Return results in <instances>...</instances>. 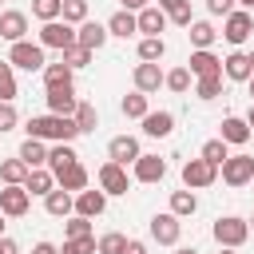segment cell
<instances>
[{"instance_id":"cell-52","label":"cell","mask_w":254,"mask_h":254,"mask_svg":"<svg viewBox=\"0 0 254 254\" xmlns=\"http://www.w3.org/2000/svg\"><path fill=\"white\" fill-rule=\"evenodd\" d=\"M0 254H20V246L12 238H0Z\"/></svg>"},{"instance_id":"cell-38","label":"cell","mask_w":254,"mask_h":254,"mask_svg":"<svg viewBox=\"0 0 254 254\" xmlns=\"http://www.w3.org/2000/svg\"><path fill=\"white\" fill-rule=\"evenodd\" d=\"M194 95H198V99H218V95H222V75L198 79V83H194Z\"/></svg>"},{"instance_id":"cell-26","label":"cell","mask_w":254,"mask_h":254,"mask_svg":"<svg viewBox=\"0 0 254 254\" xmlns=\"http://www.w3.org/2000/svg\"><path fill=\"white\" fill-rule=\"evenodd\" d=\"M107 32H111V36H123V40H127V36H135V32H139V20H135V12L119 8V12L107 20Z\"/></svg>"},{"instance_id":"cell-32","label":"cell","mask_w":254,"mask_h":254,"mask_svg":"<svg viewBox=\"0 0 254 254\" xmlns=\"http://www.w3.org/2000/svg\"><path fill=\"white\" fill-rule=\"evenodd\" d=\"M187 32H190V44H194V52H202V48H210V44L218 40V32H214V28L206 24V20H194V24L187 28Z\"/></svg>"},{"instance_id":"cell-50","label":"cell","mask_w":254,"mask_h":254,"mask_svg":"<svg viewBox=\"0 0 254 254\" xmlns=\"http://www.w3.org/2000/svg\"><path fill=\"white\" fill-rule=\"evenodd\" d=\"M123 254H147V246H143V242H139V238H131V242H127V250H123Z\"/></svg>"},{"instance_id":"cell-23","label":"cell","mask_w":254,"mask_h":254,"mask_svg":"<svg viewBox=\"0 0 254 254\" xmlns=\"http://www.w3.org/2000/svg\"><path fill=\"white\" fill-rule=\"evenodd\" d=\"M75 163H79V155L71 151V143H56V147L48 151V171H52V175H64V171L75 167Z\"/></svg>"},{"instance_id":"cell-36","label":"cell","mask_w":254,"mask_h":254,"mask_svg":"<svg viewBox=\"0 0 254 254\" xmlns=\"http://www.w3.org/2000/svg\"><path fill=\"white\" fill-rule=\"evenodd\" d=\"M32 12H36L44 24H52V20L64 16V0H32Z\"/></svg>"},{"instance_id":"cell-41","label":"cell","mask_w":254,"mask_h":254,"mask_svg":"<svg viewBox=\"0 0 254 254\" xmlns=\"http://www.w3.org/2000/svg\"><path fill=\"white\" fill-rule=\"evenodd\" d=\"M123 250H127V238L119 230H111V234L99 238V254H123Z\"/></svg>"},{"instance_id":"cell-12","label":"cell","mask_w":254,"mask_h":254,"mask_svg":"<svg viewBox=\"0 0 254 254\" xmlns=\"http://www.w3.org/2000/svg\"><path fill=\"white\" fill-rule=\"evenodd\" d=\"M107 36H111V32H107L103 24H95V20H83V24L75 28V44L87 48V52H99V48L107 44Z\"/></svg>"},{"instance_id":"cell-3","label":"cell","mask_w":254,"mask_h":254,"mask_svg":"<svg viewBox=\"0 0 254 254\" xmlns=\"http://www.w3.org/2000/svg\"><path fill=\"white\" fill-rule=\"evenodd\" d=\"M40 48H56V52H67L75 48V28L67 20H52L40 28Z\"/></svg>"},{"instance_id":"cell-8","label":"cell","mask_w":254,"mask_h":254,"mask_svg":"<svg viewBox=\"0 0 254 254\" xmlns=\"http://www.w3.org/2000/svg\"><path fill=\"white\" fill-rule=\"evenodd\" d=\"M179 234H183V222H179L171 210L151 218V238H155L159 246H175V242H179Z\"/></svg>"},{"instance_id":"cell-5","label":"cell","mask_w":254,"mask_h":254,"mask_svg":"<svg viewBox=\"0 0 254 254\" xmlns=\"http://www.w3.org/2000/svg\"><path fill=\"white\" fill-rule=\"evenodd\" d=\"M214 179H218V167H214V163H206L202 155H198V159H187V163H183V187H187V190L210 187Z\"/></svg>"},{"instance_id":"cell-45","label":"cell","mask_w":254,"mask_h":254,"mask_svg":"<svg viewBox=\"0 0 254 254\" xmlns=\"http://www.w3.org/2000/svg\"><path fill=\"white\" fill-rule=\"evenodd\" d=\"M60 254H99V242L95 238H79V242H64Z\"/></svg>"},{"instance_id":"cell-42","label":"cell","mask_w":254,"mask_h":254,"mask_svg":"<svg viewBox=\"0 0 254 254\" xmlns=\"http://www.w3.org/2000/svg\"><path fill=\"white\" fill-rule=\"evenodd\" d=\"M64 20L67 24H83L87 20V0H64Z\"/></svg>"},{"instance_id":"cell-47","label":"cell","mask_w":254,"mask_h":254,"mask_svg":"<svg viewBox=\"0 0 254 254\" xmlns=\"http://www.w3.org/2000/svg\"><path fill=\"white\" fill-rule=\"evenodd\" d=\"M234 4H238V0H206V12H210V16H230Z\"/></svg>"},{"instance_id":"cell-18","label":"cell","mask_w":254,"mask_h":254,"mask_svg":"<svg viewBox=\"0 0 254 254\" xmlns=\"http://www.w3.org/2000/svg\"><path fill=\"white\" fill-rule=\"evenodd\" d=\"M103 210H107V194H103V190H79V194H75V214L99 218Z\"/></svg>"},{"instance_id":"cell-56","label":"cell","mask_w":254,"mask_h":254,"mask_svg":"<svg viewBox=\"0 0 254 254\" xmlns=\"http://www.w3.org/2000/svg\"><path fill=\"white\" fill-rule=\"evenodd\" d=\"M4 218H8V214H4V210H0V238H4Z\"/></svg>"},{"instance_id":"cell-16","label":"cell","mask_w":254,"mask_h":254,"mask_svg":"<svg viewBox=\"0 0 254 254\" xmlns=\"http://www.w3.org/2000/svg\"><path fill=\"white\" fill-rule=\"evenodd\" d=\"M163 83H167V75L159 71V64H139V67H135V91L151 95V91H159Z\"/></svg>"},{"instance_id":"cell-55","label":"cell","mask_w":254,"mask_h":254,"mask_svg":"<svg viewBox=\"0 0 254 254\" xmlns=\"http://www.w3.org/2000/svg\"><path fill=\"white\" fill-rule=\"evenodd\" d=\"M246 123H250V131H254V103H250V115H246Z\"/></svg>"},{"instance_id":"cell-31","label":"cell","mask_w":254,"mask_h":254,"mask_svg":"<svg viewBox=\"0 0 254 254\" xmlns=\"http://www.w3.org/2000/svg\"><path fill=\"white\" fill-rule=\"evenodd\" d=\"M79 238H95V234H91V218L71 214V218L64 222V242H79Z\"/></svg>"},{"instance_id":"cell-60","label":"cell","mask_w":254,"mask_h":254,"mask_svg":"<svg viewBox=\"0 0 254 254\" xmlns=\"http://www.w3.org/2000/svg\"><path fill=\"white\" fill-rule=\"evenodd\" d=\"M250 60H254V52H250Z\"/></svg>"},{"instance_id":"cell-49","label":"cell","mask_w":254,"mask_h":254,"mask_svg":"<svg viewBox=\"0 0 254 254\" xmlns=\"http://www.w3.org/2000/svg\"><path fill=\"white\" fill-rule=\"evenodd\" d=\"M183 4H190V0H159V8H163V12H167V16H171V12H179V8H183Z\"/></svg>"},{"instance_id":"cell-21","label":"cell","mask_w":254,"mask_h":254,"mask_svg":"<svg viewBox=\"0 0 254 254\" xmlns=\"http://www.w3.org/2000/svg\"><path fill=\"white\" fill-rule=\"evenodd\" d=\"M163 175H167V163L159 155H139L135 159V179L139 183H159Z\"/></svg>"},{"instance_id":"cell-59","label":"cell","mask_w":254,"mask_h":254,"mask_svg":"<svg viewBox=\"0 0 254 254\" xmlns=\"http://www.w3.org/2000/svg\"><path fill=\"white\" fill-rule=\"evenodd\" d=\"M218 254H234V250H226V246H222V250H218Z\"/></svg>"},{"instance_id":"cell-9","label":"cell","mask_w":254,"mask_h":254,"mask_svg":"<svg viewBox=\"0 0 254 254\" xmlns=\"http://www.w3.org/2000/svg\"><path fill=\"white\" fill-rule=\"evenodd\" d=\"M99 187H103V194H127V187H131L127 167H119V163H103V167H99Z\"/></svg>"},{"instance_id":"cell-6","label":"cell","mask_w":254,"mask_h":254,"mask_svg":"<svg viewBox=\"0 0 254 254\" xmlns=\"http://www.w3.org/2000/svg\"><path fill=\"white\" fill-rule=\"evenodd\" d=\"M75 107H79V99H75V87H71V83L48 87V115H67V119H75Z\"/></svg>"},{"instance_id":"cell-51","label":"cell","mask_w":254,"mask_h":254,"mask_svg":"<svg viewBox=\"0 0 254 254\" xmlns=\"http://www.w3.org/2000/svg\"><path fill=\"white\" fill-rule=\"evenodd\" d=\"M32 254H60V250H56L52 242H36V246H32Z\"/></svg>"},{"instance_id":"cell-2","label":"cell","mask_w":254,"mask_h":254,"mask_svg":"<svg viewBox=\"0 0 254 254\" xmlns=\"http://www.w3.org/2000/svg\"><path fill=\"white\" fill-rule=\"evenodd\" d=\"M246 238H250V222H246V218H234V214H226V218H218V222H214V242H218V246H226V250H238Z\"/></svg>"},{"instance_id":"cell-57","label":"cell","mask_w":254,"mask_h":254,"mask_svg":"<svg viewBox=\"0 0 254 254\" xmlns=\"http://www.w3.org/2000/svg\"><path fill=\"white\" fill-rule=\"evenodd\" d=\"M238 4H242V8H254V0H238Z\"/></svg>"},{"instance_id":"cell-15","label":"cell","mask_w":254,"mask_h":254,"mask_svg":"<svg viewBox=\"0 0 254 254\" xmlns=\"http://www.w3.org/2000/svg\"><path fill=\"white\" fill-rule=\"evenodd\" d=\"M28 202H32V194H28L24 187H4V190H0V210H4L8 218L28 214Z\"/></svg>"},{"instance_id":"cell-34","label":"cell","mask_w":254,"mask_h":254,"mask_svg":"<svg viewBox=\"0 0 254 254\" xmlns=\"http://www.w3.org/2000/svg\"><path fill=\"white\" fill-rule=\"evenodd\" d=\"M194 210H198L194 190H175V194H171V214H175V218H187V214H194Z\"/></svg>"},{"instance_id":"cell-39","label":"cell","mask_w":254,"mask_h":254,"mask_svg":"<svg viewBox=\"0 0 254 254\" xmlns=\"http://www.w3.org/2000/svg\"><path fill=\"white\" fill-rule=\"evenodd\" d=\"M95 123H99L95 107H91V103H79V107H75V127H79V135H83V131H95Z\"/></svg>"},{"instance_id":"cell-44","label":"cell","mask_w":254,"mask_h":254,"mask_svg":"<svg viewBox=\"0 0 254 254\" xmlns=\"http://www.w3.org/2000/svg\"><path fill=\"white\" fill-rule=\"evenodd\" d=\"M167 87L183 95V91L190 87V67H175V71H167Z\"/></svg>"},{"instance_id":"cell-37","label":"cell","mask_w":254,"mask_h":254,"mask_svg":"<svg viewBox=\"0 0 254 254\" xmlns=\"http://www.w3.org/2000/svg\"><path fill=\"white\" fill-rule=\"evenodd\" d=\"M16 99V75H12V64L0 60V103H12Z\"/></svg>"},{"instance_id":"cell-17","label":"cell","mask_w":254,"mask_h":254,"mask_svg":"<svg viewBox=\"0 0 254 254\" xmlns=\"http://www.w3.org/2000/svg\"><path fill=\"white\" fill-rule=\"evenodd\" d=\"M44 210H48L52 218H71V210H75V194L64 190V187H56V190L44 198Z\"/></svg>"},{"instance_id":"cell-40","label":"cell","mask_w":254,"mask_h":254,"mask_svg":"<svg viewBox=\"0 0 254 254\" xmlns=\"http://www.w3.org/2000/svg\"><path fill=\"white\" fill-rule=\"evenodd\" d=\"M202 159L206 163H214V167H222L230 155H226V143L222 139H210V143H202Z\"/></svg>"},{"instance_id":"cell-13","label":"cell","mask_w":254,"mask_h":254,"mask_svg":"<svg viewBox=\"0 0 254 254\" xmlns=\"http://www.w3.org/2000/svg\"><path fill=\"white\" fill-rule=\"evenodd\" d=\"M190 75H198V79H210V75H222V60L210 52V48H202V52H190Z\"/></svg>"},{"instance_id":"cell-27","label":"cell","mask_w":254,"mask_h":254,"mask_svg":"<svg viewBox=\"0 0 254 254\" xmlns=\"http://www.w3.org/2000/svg\"><path fill=\"white\" fill-rule=\"evenodd\" d=\"M16 155H20V159H24V163H28V167H32V171H36V167H44V163H48V147H44V139H24V143H20V151H16Z\"/></svg>"},{"instance_id":"cell-43","label":"cell","mask_w":254,"mask_h":254,"mask_svg":"<svg viewBox=\"0 0 254 254\" xmlns=\"http://www.w3.org/2000/svg\"><path fill=\"white\" fill-rule=\"evenodd\" d=\"M64 64H67L71 71H75V67H87V64H91V52L75 44V48H67V52H64Z\"/></svg>"},{"instance_id":"cell-1","label":"cell","mask_w":254,"mask_h":254,"mask_svg":"<svg viewBox=\"0 0 254 254\" xmlns=\"http://www.w3.org/2000/svg\"><path fill=\"white\" fill-rule=\"evenodd\" d=\"M79 135L75 119L67 115H32L28 119V139H56V143H71Z\"/></svg>"},{"instance_id":"cell-10","label":"cell","mask_w":254,"mask_h":254,"mask_svg":"<svg viewBox=\"0 0 254 254\" xmlns=\"http://www.w3.org/2000/svg\"><path fill=\"white\" fill-rule=\"evenodd\" d=\"M250 32H254V16H250L246 8L226 16V28H222V36H226L230 44H246V40H250Z\"/></svg>"},{"instance_id":"cell-46","label":"cell","mask_w":254,"mask_h":254,"mask_svg":"<svg viewBox=\"0 0 254 254\" xmlns=\"http://www.w3.org/2000/svg\"><path fill=\"white\" fill-rule=\"evenodd\" d=\"M16 123H20V115H16V107H12V103H0V135H4V131H12Z\"/></svg>"},{"instance_id":"cell-29","label":"cell","mask_w":254,"mask_h":254,"mask_svg":"<svg viewBox=\"0 0 254 254\" xmlns=\"http://www.w3.org/2000/svg\"><path fill=\"white\" fill-rule=\"evenodd\" d=\"M56 187H64V190L79 194V190L87 187V171H83V163H75V167H67L64 175H56Z\"/></svg>"},{"instance_id":"cell-25","label":"cell","mask_w":254,"mask_h":254,"mask_svg":"<svg viewBox=\"0 0 254 254\" xmlns=\"http://www.w3.org/2000/svg\"><path fill=\"white\" fill-rule=\"evenodd\" d=\"M135 20H139V32H143V36H159V32L167 28V12H163V8H151V4H147Z\"/></svg>"},{"instance_id":"cell-14","label":"cell","mask_w":254,"mask_h":254,"mask_svg":"<svg viewBox=\"0 0 254 254\" xmlns=\"http://www.w3.org/2000/svg\"><path fill=\"white\" fill-rule=\"evenodd\" d=\"M222 75H226V79H238V83H250V75H254V60H250L246 52H230V56L222 60Z\"/></svg>"},{"instance_id":"cell-33","label":"cell","mask_w":254,"mask_h":254,"mask_svg":"<svg viewBox=\"0 0 254 254\" xmlns=\"http://www.w3.org/2000/svg\"><path fill=\"white\" fill-rule=\"evenodd\" d=\"M119 107H123V115H127V119H147V115H151V107H147V95H143V91L123 95V103H119Z\"/></svg>"},{"instance_id":"cell-30","label":"cell","mask_w":254,"mask_h":254,"mask_svg":"<svg viewBox=\"0 0 254 254\" xmlns=\"http://www.w3.org/2000/svg\"><path fill=\"white\" fill-rule=\"evenodd\" d=\"M163 56H167L163 36H143V40H139V60H143V64H159Z\"/></svg>"},{"instance_id":"cell-61","label":"cell","mask_w":254,"mask_h":254,"mask_svg":"<svg viewBox=\"0 0 254 254\" xmlns=\"http://www.w3.org/2000/svg\"><path fill=\"white\" fill-rule=\"evenodd\" d=\"M250 222H254V218H250Z\"/></svg>"},{"instance_id":"cell-58","label":"cell","mask_w":254,"mask_h":254,"mask_svg":"<svg viewBox=\"0 0 254 254\" xmlns=\"http://www.w3.org/2000/svg\"><path fill=\"white\" fill-rule=\"evenodd\" d=\"M250 99H254V75H250Z\"/></svg>"},{"instance_id":"cell-7","label":"cell","mask_w":254,"mask_h":254,"mask_svg":"<svg viewBox=\"0 0 254 254\" xmlns=\"http://www.w3.org/2000/svg\"><path fill=\"white\" fill-rule=\"evenodd\" d=\"M250 179H254V159H250V155H230V159L222 163V183L246 187Z\"/></svg>"},{"instance_id":"cell-19","label":"cell","mask_w":254,"mask_h":254,"mask_svg":"<svg viewBox=\"0 0 254 254\" xmlns=\"http://www.w3.org/2000/svg\"><path fill=\"white\" fill-rule=\"evenodd\" d=\"M24 32H28V16H24V12H16V8H8V12L0 16V36H4L8 44H20V40H24Z\"/></svg>"},{"instance_id":"cell-11","label":"cell","mask_w":254,"mask_h":254,"mask_svg":"<svg viewBox=\"0 0 254 254\" xmlns=\"http://www.w3.org/2000/svg\"><path fill=\"white\" fill-rule=\"evenodd\" d=\"M107 155H111V163H119V167H135V159L143 155L139 151V139H131V135H115L111 143H107Z\"/></svg>"},{"instance_id":"cell-20","label":"cell","mask_w":254,"mask_h":254,"mask_svg":"<svg viewBox=\"0 0 254 254\" xmlns=\"http://www.w3.org/2000/svg\"><path fill=\"white\" fill-rule=\"evenodd\" d=\"M250 135H254V131H250V123H246V119H238V115H226V119H222V135H218V139H222L226 147H230V143H234V147H242Z\"/></svg>"},{"instance_id":"cell-54","label":"cell","mask_w":254,"mask_h":254,"mask_svg":"<svg viewBox=\"0 0 254 254\" xmlns=\"http://www.w3.org/2000/svg\"><path fill=\"white\" fill-rule=\"evenodd\" d=\"M175 254H198V250H194V246H183V250H175Z\"/></svg>"},{"instance_id":"cell-28","label":"cell","mask_w":254,"mask_h":254,"mask_svg":"<svg viewBox=\"0 0 254 254\" xmlns=\"http://www.w3.org/2000/svg\"><path fill=\"white\" fill-rule=\"evenodd\" d=\"M24 190H28V194H44V198H48V194L56 190V175H52V171H44V167H36V171L28 175V183H24Z\"/></svg>"},{"instance_id":"cell-48","label":"cell","mask_w":254,"mask_h":254,"mask_svg":"<svg viewBox=\"0 0 254 254\" xmlns=\"http://www.w3.org/2000/svg\"><path fill=\"white\" fill-rule=\"evenodd\" d=\"M171 20H175L179 28H190V24H194V20H190V4H183L179 12H171Z\"/></svg>"},{"instance_id":"cell-4","label":"cell","mask_w":254,"mask_h":254,"mask_svg":"<svg viewBox=\"0 0 254 254\" xmlns=\"http://www.w3.org/2000/svg\"><path fill=\"white\" fill-rule=\"evenodd\" d=\"M8 64H12V67H24V71H44V67H48V60H44V48H40V44H28V40L12 44V52H8Z\"/></svg>"},{"instance_id":"cell-53","label":"cell","mask_w":254,"mask_h":254,"mask_svg":"<svg viewBox=\"0 0 254 254\" xmlns=\"http://www.w3.org/2000/svg\"><path fill=\"white\" fill-rule=\"evenodd\" d=\"M123 8H127V12H143V8H147V0H123Z\"/></svg>"},{"instance_id":"cell-22","label":"cell","mask_w":254,"mask_h":254,"mask_svg":"<svg viewBox=\"0 0 254 254\" xmlns=\"http://www.w3.org/2000/svg\"><path fill=\"white\" fill-rule=\"evenodd\" d=\"M171 131H175V115L171 111H151L143 119V135H151V139H167Z\"/></svg>"},{"instance_id":"cell-35","label":"cell","mask_w":254,"mask_h":254,"mask_svg":"<svg viewBox=\"0 0 254 254\" xmlns=\"http://www.w3.org/2000/svg\"><path fill=\"white\" fill-rule=\"evenodd\" d=\"M64 83H71V67L60 60V64H48L44 67V87H64Z\"/></svg>"},{"instance_id":"cell-24","label":"cell","mask_w":254,"mask_h":254,"mask_svg":"<svg viewBox=\"0 0 254 254\" xmlns=\"http://www.w3.org/2000/svg\"><path fill=\"white\" fill-rule=\"evenodd\" d=\"M28 175H32V167H28L20 155L0 163V179H4V187H24V183H28Z\"/></svg>"}]
</instances>
